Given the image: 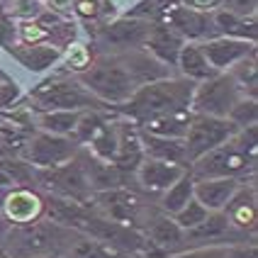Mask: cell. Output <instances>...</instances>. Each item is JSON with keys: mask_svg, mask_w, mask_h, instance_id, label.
Here are the masks:
<instances>
[{"mask_svg": "<svg viewBox=\"0 0 258 258\" xmlns=\"http://www.w3.org/2000/svg\"><path fill=\"white\" fill-rule=\"evenodd\" d=\"M258 146H256V127L239 129L229 142L212 149L210 154L200 156L187 166L195 180L205 178H236L241 180L246 173L256 171Z\"/></svg>", "mask_w": 258, "mask_h": 258, "instance_id": "cell-1", "label": "cell"}, {"mask_svg": "<svg viewBox=\"0 0 258 258\" xmlns=\"http://www.w3.org/2000/svg\"><path fill=\"white\" fill-rule=\"evenodd\" d=\"M192 90H195L192 81H187L183 76L180 78L171 76V78L142 86L119 110L129 117V122H134L139 127V124L149 122V119L190 110Z\"/></svg>", "mask_w": 258, "mask_h": 258, "instance_id": "cell-2", "label": "cell"}, {"mask_svg": "<svg viewBox=\"0 0 258 258\" xmlns=\"http://www.w3.org/2000/svg\"><path fill=\"white\" fill-rule=\"evenodd\" d=\"M76 78L93 98H98L102 105H115V107H122L139 90L119 54H102L93 58V63Z\"/></svg>", "mask_w": 258, "mask_h": 258, "instance_id": "cell-3", "label": "cell"}, {"mask_svg": "<svg viewBox=\"0 0 258 258\" xmlns=\"http://www.w3.org/2000/svg\"><path fill=\"white\" fill-rule=\"evenodd\" d=\"M78 231L56 222H34L27 227H17L8 236V253L13 258H37L46 253H63L66 246Z\"/></svg>", "mask_w": 258, "mask_h": 258, "instance_id": "cell-4", "label": "cell"}, {"mask_svg": "<svg viewBox=\"0 0 258 258\" xmlns=\"http://www.w3.org/2000/svg\"><path fill=\"white\" fill-rule=\"evenodd\" d=\"M29 100L42 112H51V110H105L107 105H102L98 98H93L86 88L81 86L78 78H49L42 81L39 86L29 90Z\"/></svg>", "mask_w": 258, "mask_h": 258, "instance_id": "cell-5", "label": "cell"}, {"mask_svg": "<svg viewBox=\"0 0 258 258\" xmlns=\"http://www.w3.org/2000/svg\"><path fill=\"white\" fill-rule=\"evenodd\" d=\"M244 98L241 88L231 78V73H215L212 78L195 83L192 100H190V112L192 115H207L227 119L231 107Z\"/></svg>", "mask_w": 258, "mask_h": 258, "instance_id": "cell-6", "label": "cell"}, {"mask_svg": "<svg viewBox=\"0 0 258 258\" xmlns=\"http://www.w3.org/2000/svg\"><path fill=\"white\" fill-rule=\"evenodd\" d=\"M78 154H81V146L71 137H56V134H49V132H37L27 139L20 158L37 171H51V168L71 163Z\"/></svg>", "mask_w": 258, "mask_h": 258, "instance_id": "cell-7", "label": "cell"}, {"mask_svg": "<svg viewBox=\"0 0 258 258\" xmlns=\"http://www.w3.org/2000/svg\"><path fill=\"white\" fill-rule=\"evenodd\" d=\"M239 129L231 124L229 119H219V117H207V115H192L190 124L185 132V154H187V166L200 156L210 154L212 149L222 146L229 142Z\"/></svg>", "mask_w": 258, "mask_h": 258, "instance_id": "cell-8", "label": "cell"}, {"mask_svg": "<svg viewBox=\"0 0 258 258\" xmlns=\"http://www.w3.org/2000/svg\"><path fill=\"white\" fill-rule=\"evenodd\" d=\"M151 20L149 17H117L112 22L102 25L98 29V46L105 49V54H124L132 49H144V42L151 32Z\"/></svg>", "mask_w": 258, "mask_h": 258, "instance_id": "cell-9", "label": "cell"}, {"mask_svg": "<svg viewBox=\"0 0 258 258\" xmlns=\"http://www.w3.org/2000/svg\"><path fill=\"white\" fill-rule=\"evenodd\" d=\"M161 25L171 27L183 42L190 44H202L207 39L217 37L215 25H212V13H198V10H190V8H183L178 3H166L161 10Z\"/></svg>", "mask_w": 258, "mask_h": 258, "instance_id": "cell-10", "label": "cell"}, {"mask_svg": "<svg viewBox=\"0 0 258 258\" xmlns=\"http://www.w3.org/2000/svg\"><path fill=\"white\" fill-rule=\"evenodd\" d=\"M44 187H49L54 192V198H63V200H73V202H83L93 198V190L88 185L86 171H83V161L81 154L73 158L71 163L66 166H58L51 171H39L34 173Z\"/></svg>", "mask_w": 258, "mask_h": 258, "instance_id": "cell-11", "label": "cell"}, {"mask_svg": "<svg viewBox=\"0 0 258 258\" xmlns=\"http://www.w3.org/2000/svg\"><path fill=\"white\" fill-rule=\"evenodd\" d=\"M95 198V207H98V215L105 219H112L117 224H124L132 227L142 219L144 215V205L139 202V198L134 192H129L127 187H115V190H105L93 195Z\"/></svg>", "mask_w": 258, "mask_h": 258, "instance_id": "cell-12", "label": "cell"}, {"mask_svg": "<svg viewBox=\"0 0 258 258\" xmlns=\"http://www.w3.org/2000/svg\"><path fill=\"white\" fill-rule=\"evenodd\" d=\"M205 58L210 61V66L215 73H229L236 63H241L244 58L256 54V44L244 42V39H231V37H212L207 42L200 44Z\"/></svg>", "mask_w": 258, "mask_h": 258, "instance_id": "cell-13", "label": "cell"}, {"mask_svg": "<svg viewBox=\"0 0 258 258\" xmlns=\"http://www.w3.org/2000/svg\"><path fill=\"white\" fill-rule=\"evenodd\" d=\"M142 236L146 239V244L156 246L158 251H166L168 256L175 253V251H180V248H183V241H185V231L173 222V217L163 215L161 210L146 215Z\"/></svg>", "mask_w": 258, "mask_h": 258, "instance_id": "cell-14", "label": "cell"}, {"mask_svg": "<svg viewBox=\"0 0 258 258\" xmlns=\"http://www.w3.org/2000/svg\"><path fill=\"white\" fill-rule=\"evenodd\" d=\"M185 166H178V163H168V161H156V158H146L144 156L142 166L137 168V180L146 195H163L168 187L185 173Z\"/></svg>", "mask_w": 258, "mask_h": 258, "instance_id": "cell-15", "label": "cell"}, {"mask_svg": "<svg viewBox=\"0 0 258 258\" xmlns=\"http://www.w3.org/2000/svg\"><path fill=\"white\" fill-rule=\"evenodd\" d=\"M44 207H46L44 200L29 187H13L8 195H3L5 217L17 227H27V224L39 222L44 215Z\"/></svg>", "mask_w": 258, "mask_h": 258, "instance_id": "cell-16", "label": "cell"}, {"mask_svg": "<svg viewBox=\"0 0 258 258\" xmlns=\"http://www.w3.org/2000/svg\"><path fill=\"white\" fill-rule=\"evenodd\" d=\"M236 229L229 224V219L224 212H210L205 222H200L195 229L185 231V241H183V248H190V246H210V244H236L239 239H234ZM180 248V251H183Z\"/></svg>", "mask_w": 258, "mask_h": 258, "instance_id": "cell-17", "label": "cell"}, {"mask_svg": "<svg viewBox=\"0 0 258 258\" xmlns=\"http://www.w3.org/2000/svg\"><path fill=\"white\" fill-rule=\"evenodd\" d=\"M144 161V149L139 139V129L129 119L117 122V154L112 158L117 168L122 173H137V168Z\"/></svg>", "mask_w": 258, "mask_h": 258, "instance_id": "cell-18", "label": "cell"}, {"mask_svg": "<svg viewBox=\"0 0 258 258\" xmlns=\"http://www.w3.org/2000/svg\"><path fill=\"white\" fill-rule=\"evenodd\" d=\"M244 180L236 178H205V180H195L192 187V198L200 202L207 212H222L229 200L234 198V192L239 190Z\"/></svg>", "mask_w": 258, "mask_h": 258, "instance_id": "cell-19", "label": "cell"}, {"mask_svg": "<svg viewBox=\"0 0 258 258\" xmlns=\"http://www.w3.org/2000/svg\"><path fill=\"white\" fill-rule=\"evenodd\" d=\"M61 49L56 44H49V42H42V44H15L10 49V56L25 66L29 73H44L49 69H54L58 61H61Z\"/></svg>", "mask_w": 258, "mask_h": 258, "instance_id": "cell-20", "label": "cell"}, {"mask_svg": "<svg viewBox=\"0 0 258 258\" xmlns=\"http://www.w3.org/2000/svg\"><path fill=\"white\" fill-rule=\"evenodd\" d=\"M183 44L185 42H183L171 27H166V25H161V22H154L149 37H146V42H144V49H146L151 56H156L161 63H166L168 69H173V66L178 63Z\"/></svg>", "mask_w": 258, "mask_h": 258, "instance_id": "cell-21", "label": "cell"}, {"mask_svg": "<svg viewBox=\"0 0 258 258\" xmlns=\"http://www.w3.org/2000/svg\"><path fill=\"white\" fill-rule=\"evenodd\" d=\"M229 224L236 231H253L256 229V190L253 185L246 187L244 183L239 185V190L234 192V198L229 200V205L222 210Z\"/></svg>", "mask_w": 258, "mask_h": 258, "instance_id": "cell-22", "label": "cell"}, {"mask_svg": "<svg viewBox=\"0 0 258 258\" xmlns=\"http://www.w3.org/2000/svg\"><path fill=\"white\" fill-rule=\"evenodd\" d=\"M81 161H83V171H86L88 185L93 190V195L98 192H105V190H115V187H122V178L124 173L117 168L115 163H107V161H100L93 154H83L81 151Z\"/></svg>", "mask_w": 258, "mask_h": 258, "instance_id": "cell-23", "label": "cell"}, {"mask_svg": "<svg viewBox=\"0 0 258 258\" xmlns=\"http://www.w3.org/2000/svg\"><path fill=\"white\" fill-rule=\"evenodd\" d=\"M212 25H215L217 37H231V39H244V42L256 44V17H241L229 10H215L212 13Z\"/></svg>", "mask_w": 258, "mask_h": 258, "instance_id": "cell-24", "label": "cell"}, {"mask_svg": "<svg viewBox=\"0 0 258 258\" xmlns=\"http://www.w3.org/2000/svg\"><path fill=\"white\" fill-rule=\"evenodd\" d=\"M139 139H142V149L146 158L168 161V163H178V166L187 168V154L183 139H163V137H151L144 132H139Z\"/></svg>", "mask_w": 258, "mask_h": 258, "instance_id": "cell-25", "label": "cell"}, {"mask_svg": "<svg viewBox=\"0 0 258 258\" xmlns=\"http://www.w3.org/2000/svg\"><path fill=\"white\" fill-rule=\"evenodd\" d=\"M175 69L180 71L183 78L192 81V83H202V81H207V78H212V76H215V69H212V66H210V61L205 58L200 44H190V42L183 44Z\"/></svg>", "mask_w": 258, "mask_h": 258, "instance_id": "cell-26", "label": "cell"}, {"mask_svg": "<svg viewBox=\"0 0 258 258\" xmlns=\"http://www.w3.org/2000/svg\"><path fill=\"white\" fill-rule=\"evenodd\" d=\"M190 117H192L190 110H185V112H171V115L149 119V122L139 124L137 129L144 132V134H151V137H163V139H185Z\"/></svg>", "mask_w": 258, "mask_h": 258, "instance_id": "cell-27", "label": "cell"}, {"mask_svg": "<svg viewBox=\"0 0 258 258\" xmlns=\"http://www.w3.org/2000/svg\"><path fill=\"white\" fill-rule=\"evenodd\" d=\"M192 187H195V178L190 175V171H185L166 192H163V195H161L158 210H161L163 215L175 217L187 202L192 200Z\"/></svg>", "mask_w": 258, "mask_h": 258, "instance_id": "cell-28", "label": "cell"}, {"mask_svg": "<svg viewBox=\"0 0 258 258\" xmlns=\"http://www.w3.org/2000/svg\"><path fill=\"white\" fill-rule=\"evenodd\" d=\"M61 256L63 258H124L127 253H119L115 248H110V246L100 244V241H95V239H90V236L78 231Z\"/></svg>", "mask_w": 258, "mask_h": 258, "instance_id": "cell-29", "label": "cell"}, {"mask_svg": "<svg viewBox=\"0 0 258 258\" xmlns=\"http://www.w3.org/2000/svg\"><path fill=\"white\" fill-rule=\"evenodd\" d=\"M78 119H81V112H76V110H51V112L37 115V127H39V132H49V134H56V137H71L73 139Z\"/></svg>", "mask_w": 258, "mask_h": 258, "instance_id": "cell-30", "label": "cell"}, {"mask_svg": "<svg viewBox=\"0 0 258 258\" xmlns=\"http://www.w3.org/2000/svg\"><path fill=\"white\" fill-rule=\"evenodd\" d=\"M231 124L236 129H248L256 127L258 122V107H256V98H239V102L231 107V112L227 115Z\"/></svg>", "mask_w": 258, "mask_h": 258, "instance_id": "cell-31", "label": "cell"}, {"mask_svg": "<svg viewBox=\"0 0 258 258\" xmlns=\"http://www.w3.org/2000/svg\"><path fill=\"white\" fill-rule=\"evenodd\" d=\"M207 215H210V212H207L200 202L192 198V200L187 202V205L180 210V212H178V215L173 217V222H175V224H178L183 231H190V229H195L200 222H205V219H207Z\"/></svg>", "mask_w": 258, "mask_h": 258, "instance_id": "cell-32", "label": "cell"}, {"mask_svg": "<svg viewBox=\"0 0 258 258\" xmlns=\"http://www.w3.org/2000/svg\"><path fill=\"white\" fill-rule=\"evenodd\" d=\"M61 61L66 63L69 71H73L78 76V73H83L93 63V56H90V49H88L86 44H71L66 49V54H61Z\"/></svg>", "mask_w": 258, "mask_h": 258, "instance_id": "cell-33", "label": "cell"}, {"mask_svg": "<svg viewBox=\"0 0 258 258\" xmlns=\"http://www.w3.org/2000/svg\"><path fill=\"white\" fill-rule=\"evenodd\" d=\"M49 39V29L39 20H22L17 25V44H42Z\"/></svg>", "mask_w": 258, "mask_h": 258, "instance_id": "cell-34", "label": "cell"}, {"mask_svg": "<svg viewBox=\"0 0 258 258\" xmlns=\"http://www.w3.org/2000/svg\"><path fill=\"white\" fill-rule=\"evenodd\" d=\"M231 244H210V246H190L183 251H175L168 258H227Z\"/></svg>", "mask_w": 258, "mask_h": 258, "instance_id": "cell-35", "label": "cell"}, {"mask_svg": "<svg viewBox=\"0 0 258 258\" xmlns=\"http://www.w3.org/2000/svg\"><path fill=\"white\" fill-rule=\"evenodd\" d=\"M17 44V22H15L8 10L0 8V46L3 49H13Z\"/></svg>", "mask_w": 258, "mask_h": 258, "instance_id": "cell-36", "label": "cell"}, {"mask_svg": "<svg viewBox=\"0 0 258 258\" xmlns=\"http://www.w3.org/2000/svg\"><path fill=\"white\" fill-rule=\"evenodd\" d=\"M256 5L258 0H219L222 10H229V13L241 15V17H256Z\"/></svg>", "mask_w": 258, "mask_h": 258, "instance_id": "cell-37", "label": "cell"}, {"mask_svg": "<svg viewBox=\"0 0 258 258\" xmlns=\"http://www.w3.org/2000/svg\"><path fill=\"white\" fill-rule=\"evenodd\" d=\"M20 95H22V90H20V86L15 81H0V110L15 107Z\"/></svg>", "mask_w": 258, "mask_h": 258, "instance_id": "cell-38", "label": "cell"}, {"mask_svg": "<svg viewBox=\"0 0 258 258\" xmlns=\"http://www.w3.org/2000/svg\"><path fill=\"white\" fill-rule=\"evenodd\" d=\"M178 5L190 8V10H198V13H215L219 10V0H175Z\"/></svg>", "mask_w": 258, "mask_h": 258, "instance_id": "cell-39", "label": "cell"}, {"mask_svg": "<svg viewBox=\"0 0 258 258\" xmlns=\"http://www.w3.org/2000/svg\"><path fill=\"white\" fill-rule=\"evenodd\" d=\"M73 10L81 17H98L100 5H98V0H73Z\"/></svg>", "mask_w": 258, "mask_h": 258, "instance_id": "cell-40", "label": "cell"}, {"mask_svg": "<svg viewBox=\"0 0 258 258\" xmlns=\"http://www.w3.org/2000/svg\"><path fill=\"white\" fill-rule=\"evenodd\" d=\"M227 258H256V246H246V244H231Z\"/></svg>", "mask_w": 258, "mask_h": 258, "instance_id": "cell-41", "label": "cell"}, {"mask_svg": "<svg viewBox=\"0 0 258 258\" xmlns=\"http://www.w3.org/2000/svg\"><path fill=\"white\" fill-rule=\"evenodd\" d=\"M54 13H71L73 10V0H44Z\"/></svg>", "mask_w": 258, "mask_h": 258, "instance_id": "cell-42", "label": "cell"}, {"mask_svg": "<svg viewBox=\"0 0 258 258\" xmlns=\"http://www.w3.org/2000/svg\"><path fill=\"white\" fill-rule=\"evenodd\" d=\"M3 158H17V154H15L13 149L8 146V142L0 137V161H3Z\"/></svg>", "mask_w": 258, "mask_h": 258, "instance_id": "cell-43", "label": "cell"}, {"mask_svg": "<svg viewBox=\"0 0 258 258\" xmlns=\"http://www.w3.org/2000/svg\"><path fill=\"white\" fill-rule=\"evenodd\" d=\"M10 3H13V10H15V13H22V10L27 8L32 0H10Z\"/></svg>", "mask_w": 258, "mask_h": 258, "instance_id": "cell-44", "label": "cell"}, {"mask_svg": "<svg viewBox=\"0 0 258 258\" xmlns=\"http://www.w3.org/2000/svg\"><path fill=\"white\" fill-rule=\"evenodd\" d=\"M37 258H63L61 253H46V256H37Z\"/></svg>", "mask_w": 258, "mask_h": 258, "instance_id": "cell-45", "label": "cell"}, {"mask_svg": "<svg viewBox=\"0 0 258 258\" xmlns=\"http://www.w3.org/2000/svg\"><path fill=\"white\" fill-rule=\"evenodd\" d=\"M0 258H13V256H10L8 251H0Z\"/></svg>", "mask_w": 258, "mask_h": 258, "instance_id": "cell-46", "label": "cell"}]
</instances>
